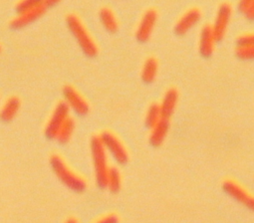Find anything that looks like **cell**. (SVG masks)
I'll return each mask as SVG.
<instances>
[{
  "label": "cell",
  "instance_id": "15",
  "mask_svg": "<svg viewBox=\"0 0 254 223\" xmlns=\"http://www.w3.org/2000/svg\"><path fill=\"white\" fill-rule=\"evenodd\" d=\"M20 108V101L16 97L9 98L3 105L1 111H0V118L3 121H11Z\"/></svg>",
  "mask_w": 254,
  "mask_h": 223
},
{
  "label": "cell",
  "instance_id": "11",
  "mask_svg": "<svg viewBox=\"0 0 254 223\" xmlns=\"http://www.w3.org/2000/svg\"><path fill=\"white\" fill-rule=\"evenodd\" d=\"M201 17V11L197 7L188 9L177 21L175 30L178 34L187 33L193 25H195Z\"/></svg>",
  "mask_w": 254,
  "mask_h": 223
},
{
  "label": "cell",
  "instance_id": "5",
  "mask_svg": "<svg viewBox=\"0 0 254 223\" xmlns=\"http://www.w3.org/2000/svg\"><path fill=\"white\" fill-rule=\"evenodd\" d=\"M69 111L70 108L66 102H59L57 104L45 128V134L48 138H56L60 128L69 118Z\"/></svg>",
  "mask_w": 254,
  "mask_h": 223
},
{
  "label": "cell",
  "instance_id": "8",
  "mask_svg": "<svg viewBox=\"0 0 254 223\" xmlns=\"http://www.w3.org/2000/svg\"><path fill=\"white\" fill-rule=\"evenodd\" d=\"M223 189L232 198L254 211V195L250 194L239 183L232 179H227L223 182Z\"/></svg>",
  "mask_w": 254,
  "mask_h": 223
},
{
  "label": "cell",
  "instance_id": "10",
  "mask_svg": "<svg viewBox=\"0 0 254 223\" xmlns=\"http://www.w3.org/2000/svg\"><path fill=\"white\" fill-rule=\"evenodd\" d=\"M63 94L69 108H72L77 114L85 115L89 112L88 102L81 96V94L75 90L72 86H65Z\"/></svg>",
  "mask_w": 254,
  "mask_h": 223
},
{
  "label": "cell",
  "instance_id": "14",
  "mask_svg": "<svg viewBox=\"0 0 254 223\" xmlns=\"http://www.w3.org/2000/svg\"><path fill=\"white\" fill-rule=\"evenodd\" d=\"M179 101V92L176 88H170L165 93L163 100L160 104L162 117L170 119L177 107Z\"/></svg>",
  "mask_w": 254,
  "mask_h": 223
},
{
  "label": "cell",
  "instance_id": "12",
  "mask_svg": "<svg viewBox=\"0 0 254 223\" xmlns=\"http://www.w3.org/2000/svg\"><path fill=\"white\" fill-rule=\"evenodd\" d=\"M215 41L216 39L211 24H205L201 28L199 35V51L202 56L208 57L213 53Z\"/></svg>",
  "mask_w": 254,
  "mask_h": 223
},
{
  "label": "cell",
  "instance_id": "3",
  "mask_svg": "<svg viewBox=\"0 0 254 223\" xmlns=\"http://www.w3.org/2000/svg\"><path fill=\"white\" fill-rule=\"evenodd\" d=\"M67 24L79 45L88 56H95L98 53V45L84 26L80 18L75 14L67 16Z\"/></svg>",
  "mask_w": 254,
  "mask_h": 223
},
{
  "label": "cell",
  "instance_id": "16",
  "mask_svg": "<svg viewBox=\"0 0 254 223\" xmlns=\"http://www.w3.org/2000/svg\"><path fill=\"white\" fill-rule=\"evenodd\" d=\"M158 69H159V62L157 58L151 56L148 57L143 65L142 69V78L145 82H153L155 78L157 77L158 74Z\"/></svg>",
  "mask_w": 254,
  "mask_h": 223
},
{
  "label": "cell",
  "instance_id": "23",
  "mask_svg": "<svg viewBox=\"0 0 254 223\" xmlns=\"http://www.w3.org/2000/svg\"><path fill=\"white\" fill-rule=\"evenodd\" d=\"M42 2V0H22V1L18 2L16 5V9L19 13L25 12L27 10H30L37 5H39Z\"/></svg>",
  "mask_w": 254,
  "mask_h": 223
},
{
  "label": "cell",
  "instance_id": "19",
  "mask_svg": "<svg viewBox=\"0 0 254 223\" xmlns=\"http://www.w3.org/2000/svg\"><path fill=\"white\" fill-rule=\"evenodd\" d=\"M74 128H75V122L73 120V118H68L64 124L62 125V127L60 128L57 136H56V139L61 143V144H65L67 143L72 134H73V131H74Z\"/></svg>",
  "mask_w": 254,
  "mask_h": 223
},
{
  "label": "cell",
  "instance_id": "20",
  "mask_svg": "<svg viewBox=\"0 0 254 223\" xmlns=\"http://www.w3.org/2000/svg\"><path fill=\"white\" fill-rule=\"evenodd\" d=\"M122 185L121 173L118 168L112 167L109 168L108 176H107V187L112 192H118Z\"/></svg>",
  "mask_w": 254,
  "mask_h": 223
},
{
  "label": "cell",
  "instance_id": "18",
  "mask_svg": "<svg viewBox=\"0 0 254 223\" xmlns=\"http://www.w3.org/2000/svg\"><path fill=\"white\" fill-rule=\"evenodd\" d=\"M161 118H162V113H161L160 104L152 103L149 106L146 113V118H145L146 125L152 128L161 120Z\"/></svg>",
  "mask_w": 254,
  "mask_h": 223
},
{
  "label": "cell",
  "instance_id": "4",
  "mask_svg": "<svg viewBox=\"0 0 254 223\" xmlns=\"http://www.w3.org/2000/svg\"><path fill=\"white\" fill-rule=\"evenodd\" d=\"M100 139L106 149L117 163L120 165H124L129 160V154L127 151L124 144L120 141V139L110 131H104L100 136Z\"/></svg>",
  "mask_w": 254,
  "mask_h": 223
},
{
  "label": "cell",
  "instance_id": "27",
  "mask_svg": "<svg viewBox=\"0 0 254 223\" xmlns=\"http://www.w3.org/2000/svg\"><path fill=\"white\" fill-rule=\"evenodd\" d=\"M0 49H1V46H0Z\"/></svg>",
  "mask_w": 254,
  "mask_h": 223
},
{
  "label": "cell",
  "instance_id": "2",
  "mask_svg": "<svg viewBox=\"0 0 254 223\" xmlns=\"http://www.w3.org/2000/svg\"><path fill=\"white\" fill-rule=\"evenodd\" d=\"M51 167L55 174L60 178V180L67 185L69 188L76 192H81L85 190L87 183L86 181L75 173L58 155H53L50 160Z\"/></svg>",
  "mask_w": 254,
  "mask_h": 223
},
{
  "label": "cell",
  "instance_id": "25",
  "mask_svg": "<svg viewBox=\"0 0 254 223\" xmlns=\"http://www.w3.org/2000/svg\"><path fill=\"white\" fill-rule=\"evenodd\" d=\"M118 222H119V218L117 217V215L109 214V215L104 216L103 218L99 219L95 223H118Z\"/></svg>",
  "mask_w": 254,
  "mask_h": 223
},
{
  "label": "cell",
  "instance_id": "1",
  "mask_svg": "<svg viewBox=\"0 0 254 223\" xmlns=\"http://www.w3.org/2000/svg\"><path fill=\"white\" fill-rule=\"evenodd\" d=\"M91 153L97 184L102 188L107 187V176L110 167L108 166L107 151L99 136H94L91 140Z\"/></svg>",
  "mask_w": 254,
  "mask_h": 223
},
{
  "label": "cell",
  "instance_id": "17",
  "mask_svg": "<svg viewBox=\"0 0 254 223\" xmlns=\"http://www.w3.org/2000/svg\"><path fill=\"white\" fill-rule=\"evenodd\" d=\"M100 19L105 26V28L111 32H115L118 29V20L115 13L109 7H102L100 12Z\"/></svg>",
  "mask_w": 254,
  "mask_h": 223
},
{
  "label": "cell",
  "instance_id": "13",
  "mask_svg": "<svg viewBox=\"0 0 254 223\" xmlns=\"http://www.w3.org/2000/svg\"><path fill=\"white\" fill-rule=\"evenodd\" d=\"M170 130V119L162 117L161 120L151 128L150 134V142L154 147L161 146L169 133Z\"/></svg>",
  "mask_w": 254,
  "mask_h": 223
},
{
  "label": "cell",
  "instance_id": "21",
  "mask_svg": "<svg viewBox=\"0 0 254 223\" xmlns=\"http://www.w3.org/2000/svg\"><path fill=\"white\" fill-rule=\"evenodd\" d=\"M235 53L242 59H254V44H238L236 46Z\"/></svg>",
  "mask_w": 254,
  "mask_h": 223
},
{
  "label": "cell",
  "instance_id": "6",
  "mask_svg": "<svg viewBox=\"0 0 254 223\" xmlns=\"http://www.w3.org/2000/svg\"><path fill=\"white\" fill-rule=\"evenodd\" d=\"M232 14V6L229 2H221L218 6L215 19L212 26V30L216 41L221 40L227 30L230 18Z\"/></svg>",
  "mask_w": 254,
  "mask_h": 223
},
{
  "label": "cell",
  "instance_id": "24",
  "mask_svg": "<svg viewBox=\"0 0 254 223\" xmlns=\"http://www.w3.org/2000/svg\"><path fill=\"white\" fill-rule=\"evenodd\" d=\"M238 44L246 43V44H254V32L245 33L238 37Z\"/></svg>",
  "mask_w": 254,
  "mask_h": 223
},
{
  "label": "cell",
  "instance_id": "7",
  "mask_svg": "<svg viewBox=\"0 0 254 223\" xmlns=\"http://www.w3.org/2000/svg\"><path fill=\"white\" fill-rule=\"evenodd\" d=\"M55 3H56V0H42V2L39 5H37L36 7H34L30 10H27L25 12L19 13L18 16H16L15 18L12 19L10 24L12 27H15V28H19L24 25H27L30 22L37 19L42 14H44L46 9L48 7L54 5Z\"/></svg>",
  "mask_w": 254,
  "mask_h": 223
},
{
  "label": "cell",
  "instance_id": "9",
  "mask_svg": "<svg viewBox=\"0 0 254 223\" xmlns=\"http://www.w3.org/2000/svg\"><path fill=\"white\" fill-rule=\"evenodd\" d=\"M157 20L158 11L155 8H149L144 12L136 30V36L140 41H147L150 38Z\"/></svg>",
  "mask_w": 254,
  "mask_h": 223
},
{
  "label": "cell",
  "instance_id": "22",
  "mask_svg": "<svg viewBox=\"0 0 254 223\" xmlns=\"http://www.w3.org/2000/svg\"><path fill=\"white\" fill-rule=\"evenodd\" d=\"M238 8L248 19H254V0H241Z\"/></svg>",
  "mask_w": 254,
  "mask_h": 223
},
{
  "label": "cell",
  "instance_id": "26",
  "mask_svg": "<svg viewBox=\"0 0 254 223\" xmlns=\"http://www.w3.org/2000/svg\"><path fill=\"white\" fill-rule=\"evenodd\" d=\"M65 223H78V221L75 218H69Z\"/></svg>",
  "mask_w": 254,
  "mask_h": 223
}]
</instances>
